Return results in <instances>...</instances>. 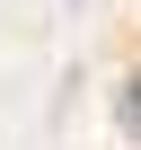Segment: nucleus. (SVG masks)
Segmentation results:
<instances>
[{
  "label": "nucleus",
  "mask_w": 141,
  "mask_h": 150,
  "mask_svg": "<svg viewBox=\"0 0 141 150\" xmlns=\"http://www.w3.org/2000/svg\"><path fill=\"white\" fill-rule=\"evenodd\" d=\"M115 115H123V132H141V80H123V97H115Z\"/></svg>",
  "instance_id": "1"
}]
</instances>
